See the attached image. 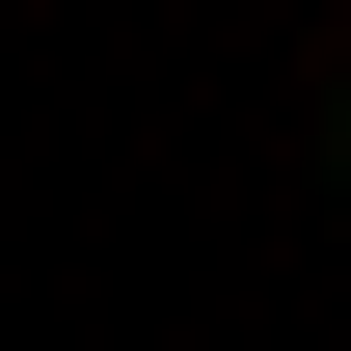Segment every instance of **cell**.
<instances>
[{"instance_id": "obj_1", "label": "cell", "mask_w": 351, "mask_h": 351, "mask_svg": "<svg viewBox=\"0 0 351 351\" xmlns=\"http://www.w3.org/2000/svg\"><path fill=\"white\" fill-rule=\"evenodd\" d=\"M324 135H351V54H324Z\"/></svg>"}]
</instances>
